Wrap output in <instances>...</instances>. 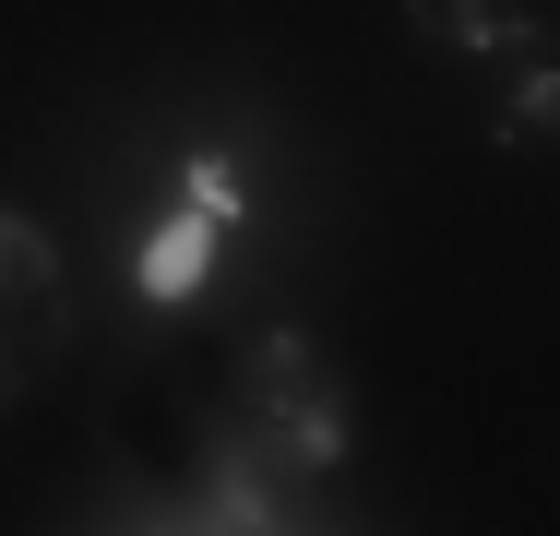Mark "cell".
I'll use <instances>...</instances> for the list:
<instances>
[{
    "label": "cell",
    "instance_id": "obj_1",
    "mask_svg": "<svg viewBox=\"0 0 560 536\" xmlns=\"http://www.w3.org/2000/svg\"><path fill=\"white\" fill-rule=\"evenodd\" d=\"M238 382H250V406L287 429L311 465H335L346 453V394H335V370L311 358V334H287V322H262L250 346H238Z\"/></svg>",
    "mask_w": 560,
    "mask_h": 536
},
{
    "label": "cell",
    "instance_id": "obj_5",
    "mask_svg": "<svg viewBox=\"0 0 560 536\" xmlns=\"http://www.w3.org/2000/svg\"><path fill=\"white\" fill-rule=\"evenodd\" d=\"M179 203H203V214L238 226V203H250V191H238V155H179Z\"/></svg>",
    "mask_w": 560,
    "mask_h": 536
},
{
    "label": "cell",
    "instance_id": "obj_2",
    "mask_svg": "<svg viewBox=\"0 0 560 536\" xmlns=\"http://www.w3.org/2000/svg\"><path fill=\"white\" fill-rule=\"evenodd\" d=\"M215 226H226V214H203V203H167L155 226H143V250H131V287H143L155 311L203 299V275H215Z\"/></svg>",
    "mask_w": 560,
    "mask_h": 536
},
{
    "label": "cell",
    "instance_id": "obj_4",
    "mask_svg": "<svg viewBox=\"0 0 560 536\" xmlns=\"http://www.w3.org/2000/svg\"><path fill=\"white\" fill-rule=\"evenodd\" d=\"M0 299H24V311H60V250H48L24 214H0Z\"/></svg>",
    "mask_w": 560,
    "mask_h": 536
},
{
    "label": "cell",
    "instance_id": "obj_3",
    "mask_svg": "<svg viewBox=\"0 0 560 536\" xmlns=\"http://www.w3.org/2000/svg\"><path fill=\"white\" fill-rule=\"evenodd\" d=\"M406 24H418L430 48H537V24H525L513 0H406Z\"/></svg>",
    "mask_w": 560,
    "mask_h": 536
},
{
    "label": "cell",
    "instance_id": "obj_6",
    "mask_svg": "<svg viewBox=\"0 0 560 536\" xmlns=\"http://www.w3.org/2000/svg\"><path fill=\"white\" fill-rule=\"evenodd\" d=\"M537 131H560V72H525L501 107V143H537Z\"/></svg>",
    "mask_w": 560,
    "mask_h": 536
}]
</instances>
